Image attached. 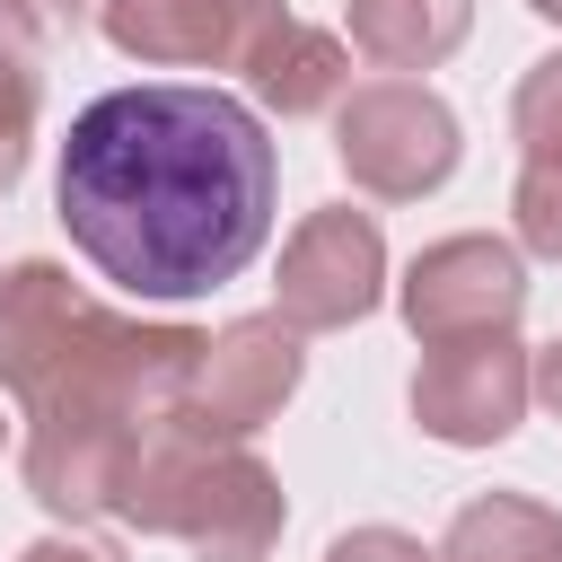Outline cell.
Listing matches in <instances>:
<instances>
[{"instance_id": "obj_1", "label": "cell", "mask_w": 562, "mask_h": 562, "mask_svg": "<svg viewBox=\"0 0 562 562\" xmlns=\"http://www.w3.org/2000/svg\"><path fill=\"white\" fill-rule=\"evenodd\" d=\"M281 158L246 97L228 88H114L97 97L53 167V211L70 246L123 299H202L237 281L272 237Z\"/></svg>"}, {"instance_id": "obj_2", "label": "cell", "mask_w": 562, "mask_h": 562, "mask_svg": "<svg viewBox=\"0 0 562 562\" xmlns=\"http://www.w3.org/2000/svg\"><path fill=\"white\" fill-rule=\"evenodd\" d=\"M202 342H211L202 325H149V316L88 299L44 255L0 272V386L26 404V422L44 413L176 422Z\"/></svg>"}, {"instance_id": "obj_3", "label": "cell", "mask_w": 562, "mask_h": 562, "mask_svg": "<svg viewBox=\"0 0 562 562\" xmlns=\"http://www.w3.org/2000/svg\"><path fill=\"white\" fill-rule=\"evenodd\" d=\"M281 474L246 448V439H202L184 422H158L140 439L132 492H123V527L140 536H176L202 562H263L281 544Z\"/></svg>"}, {"instance_id": "obj_4", "label": "cell", "mask_w": 562, "mask_h": 562, "mask_svg": "<svg viewBox=\"0 0 562 562\" xmlns=\"http://www.w3.org/2000/svg\"><path fill=\"white\" fill-rule=\"evenodd\" d=\"M334 158L360 193L378 202H422L457 176L465 140H457V114L448 97H430L422 79H369L334 105Z\"/></svg>"}, {"instance_id": "obj_5", "label": "cell", "mask_w": 562, "mask_h": 562, "mask_svg": "<svg viewBox=\"0 0 562 562\" xmlns=\"http://www.w3.org/2000/svg\"><path fill=\"white\" fill-rule=\"evenodd\" d=\"M395 307L413 325V342H474V334H518L527 316V263L509 237H439L413 255V272L395 281Z\"/></svg>"}, {"instance_id": "obj_6", "label": "cell", "mask_w": 562, "mask_h": 562, "mask_svg": "<svg viewBox=\"0 0 562 562\" xmlns=\"http://www.w3.org/2000/svg\"><path fill=\"white\" fill-rule=\"evenodd\" d=\"M386 299V237L369 211L351 202H325L290 228L281 246V281H272V307L299 325V334H342L360 325L369 307Z\"/></svg>"}, {"instance_id": "obj_7", "label": "cell", "mask_w": 562, "mask_h": 562, "mask_svg": "<svg viewBox=\"0 0 562 562\" xmlns=\"http://www.w3.org/2000/svg\"><path fill=\"white\" fill-rule=\"evenodd\" d=\"M299 369H307V351H299V325H290L281 307H272V316H237V325H220V334L202 342L176 422L202 430V439H255V430L299 395Z\"/></svg>"}, {"instance_id": "obj_8", "label": "cell", "mask_w": 562, "mask_h": 562, "mask_svg": "<svg viewBox=\"0 0 562 562\" xmlns=\"http://www.w3.org/2000/svg\"><path fill=\"white\" fill-rule=\"evenodd\" d=\"M536 395V360L518 351V334H474V342H422L413 369V422L439 448H501L527 422Z\"/></svg>"}, {"instance_id": "obj_9", "label": "cell", "mask_w": 562, "mask_h": 562, "mask_svg": "<svg viewBox=\"0 0 562 562\" xmlns=\"http://www.w3.org/2000/svg\"><path fill=\"white\" fill-rule=\"evenodd\" d=\"M158 422H114V413H44L26 422V492L53 509V518H123V492H132V465H140V439Z\"/></svg>"}, {"instance_id": "obj_10", "label": "cell", "mask_w": 562, "mask_h": 562, "mask_svg": "<svg viewBox=\"0 0 562 562\" xmlns=\"http://www.w3.org/2000/svg\"><path fill=\"white\" fill-rule=\"evenodd\" d=\"M281 0H97V26L123 61L149 70H246Z\"/></svg>"}, {"instance_id": "obj_11", "label": "cell", "mask_w": 562, "mask_h": 562, "mask_svg": "<svg viewBox=\"0 0 562 562\" xmlns=\"http://www.w3.org/2000/svg\"><path fill=\"white\" fill-rule=\"evenodd\" d=\"M246 88L272 105V114H325V105H342V88H351V53H342V35H325V26H307V18H272L263 26V44L246 53Z\"/></svg>"}, {"instance_id": "obj_12", "label": "cell", "mask_w": 562, "mask_h": 562, "mask_svg": "<svg viewBox=\"0 0 562 562\" xmlns=\"http://www.w3.org/2000/svg\"><path fill=\"white\" fill-rule=\"evenodd\" d=\"M342 18L378 70H439L474 35V0H342Z\"/></svg>"}, {"instance_id": "obj_13", "label": "cell", "mask_w": 562, "mask_h": 562, "mask_svg": "<svg viewBox=\"0 0 562 562\" xmlns=\"http://www.w3.org/2000/svg\"><path fill=\"white\" fill-rule=\"evenodd\" d=\"M439 562H562V509L527 492H483L448 518Z\"/></svg>"}, {"instance_id": "obj_14", "label": "cell", "mask_w": 562, "mask_h": 562, "mask_svg": "<svg viewBox=\"0 0 562 562\" xmlns=\"http://www.w3.org/2000/svg\"><path fill=\"white\" fill-rule=\"evenodd\" d=\"M35 114H44V79L26 70V53H9L0 44V193L26 176V158H35Z\"/></svg>"}, {"instance_id": "obj_15", "label": "cell", "mask_w": 562, "mask_h": 562, "mask_svg": "<svg viewBox=\"0 0 562 562\" xmlns=\"http://www.w3.org/2000/svg\"><path fill=\"white\" fill-rule=\"evenodd\" d=\"M509 132H518L527 158H553V167H562V53H544V61L518 79V97H509Z\"/></svg>"}, {"instance_id": "obj_16", "label": "cell", "mask_w": 562, "mask_h": 562, "mask_svg": "<svg viewBox=\"0 0 562 562\" xmlns=\"http://www.w3.org/2000/svg\"><path fill=\"white\" fill-rule=\"evenodd\" d=\"M509 211H518V246L544 255V263H562V167H553V158H527V167H518Z\"/></svg>"}, {"instance_id": "obj_17", "label": "cell", "mask_w": 562, "mask_h": 562, "mask_svg": "<svg viewBox=\"0 0 562 562\" xmlns=\"http://www.w3.org/2000/svg\"><path fill=\"white\" fill-rule=\"evenodd\" d=\"M325 562H439V553L422 536H404V527H351V536L325 544Z\"/></svg>"}, {"instance_id": "obj_18", "label": "cell", "mask_w": 562, "mask_h": 562, "mask_svg": "<svg viewBox=\"0 0 562 562\" xmlns=\"http://www.w3.org/2000/svg\"><path fill=\"white\" fill-rule=\"evenodd\" d=\"M79 18H88V0H0V26H18V35H61Z\"/></svg>"}, {"instance_id": "obj_19", "label": "cell", "mask_w": 562, "mask_h": 562, "mask_svg": "<svg viewBox=\"0 0 562 562\" xmlns=\"http://www.w3.org/2000/svg\"><path fill=\"white\" fill-rule=\"evenodd\" d=\"M18 562H123V553L97 544V536H44V544H26Z\"/></svg>"}, {"instance_id": "obj_20", "label": "cell", "mask_w": 562, "mask_h": 562, "mask_svg": "<svg viewBox=\"0 0 562 562\" xmlns=\"http://www.w3.org/2000/svg\"><path fill=\"white\" fill-rule=\"evenodd\" d=\"M536 395H544V413L562 422V342H544V351H536Z\"/></svg>"}, {"instance_id": "obj_21", "label": "cell", "mask_w": 562, "mask_h": 562, "mask_svg": "<svg viewBox=\"0 0 562 562\" xmlns=\"http://www.w3.org/2000/svg\"><path fill=\"white\" fill-rule=\"evenodd\" d=\"M527 9H536V18H553V26H562V0H527Z\"/></svg>"}, {"instance_id": "obj_22", "label": "cell", "mask_w": 562, "mask_h": 562, "mask_svg": "<svg viewBox=\"0 0 562 562\" xmlns=\"http://www.w3.org/2000/svg\"><path fill=\"white\" fill-rule=\"evenodd\" d=\"M0 439H9V422H0Z\"/></svg>"}]
</instances>
